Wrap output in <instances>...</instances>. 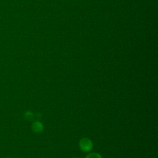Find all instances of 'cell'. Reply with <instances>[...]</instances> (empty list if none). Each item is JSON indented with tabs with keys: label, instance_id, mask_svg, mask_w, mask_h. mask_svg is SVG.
Here are the masks:
<instances>
[{
	"label": "cell",
	"instance_id": "5b68a950",
	"mask_svg": "<svg viewBox=\"0 0 158 158\" xmlns=\"http://www.w3.org/2000/svg\"><path fill=\"white\" fill-rule=\"evenodd\" d=\"M37 116L38 118H41V114L38 113L37 115Z\"/></svg>",
	"mask_w": 158,
	"mask_h": 158
},
{
	"label": "cell",
	"instance_id": "3957f363",
	"mask_svg": "<svg viewBox=\"0 0 158 158\" xmlns=\"http://www.w3.org/2000/svg\"><path fill=\"white\" fill-rule=\"evenodd\" d=\"M24 117L27 121H32L34 118V115L31 111H27L24 114Z\"/></svg>",
	"mask_w": 158,
	"mask_h": 158
},
{
	"label": "cell",
	"instance_id": "6da1fadb",
	"mask_svg": "<svg viewBox=\"0 0 158 158\" xmlns=\"http://www.w3.org/2000/svg\"><path fill=\"white\" fill-rule=\"evenodd\" d=\"M93 142L88 138H83L79 141V147L83 152H88L93 149Z\"/></svg>",
	"mask_w": 158,
	"mask_h": 158
},
{
	"label": "cell",
	"instance_id": "8992f818",
	"mask_svg": "<svg viewBox=\"0 0 158 158\" xmlns=\"http://www.w3.org/2000/svg\"><path fill=\"white\" fill-rule=\"evenodd\" d=\"M74 158H79V157H74Z\"/></svg>",
	"mask_w": 158,
	"mask_h": 158
},
{
	"label": "cell",
	"instance_id": "7a4b0ae2",
	"mask_svg": "<svg viewBox=\"0 0 158 158\" xmlns=\"http://www.w3.org/2000/svg\"><path fill=\"white\" fill-rule=\"evenodd\" d=\"M32 130L35 133H39L43 131L44 126L41 122L37 121L33 122L32 125Z\"/></svg>",
	"mask_w": 158,
	"mask_h": 158
},
{
	"label": "cell",
	"instance_id": "277c9868",
	"mask_svg": "<svg viewBox=\"0 0 158 158\" xmlns=\"http://www.w3.org/2000/svg\"><path fill=\"white\" fill-rule=\"evenodd\" d=\"M86 158H103V157L99 154L93 152V153H90V154L87 155V157H86Z\"/></svg>",
	"mask_w": 158,
	"mask_h": 158
}]
</instances>
